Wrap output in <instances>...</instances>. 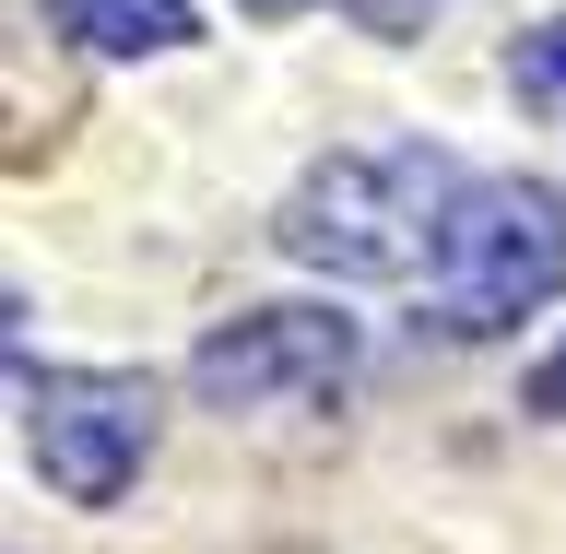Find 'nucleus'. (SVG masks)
Segmentation results:
<instances>
[{"label": "nucleus", "instance_id": "obj_4", "mask_svg": "<svg viewBox=\"0 0 566 554\" xmlns=\"http://www.w3.org/2000/svg\"><path fill=\"white\" fill-rule=\"evenodd\" d=\"M354 378V318L343 307H248L189 354V389L212 414H272V401H331Z\"/></svg>", "mask_w": 566, "mask_h": 554}, {"label": "nucleus", "instance_id": "obj_1", "mask_svg": "<svg viewBox=\"0 0 566 554\" xmlns=\"http://www.w3.org/2000/svg\"><path fill=\"white\" fill-rule=\"evenodd\" d=\"M449 201H460V166L437 142H378V154L307 166L272 237H283V260H307L331 283H413V272H437Z\"/></svg>", "mask_w": 566, "mask_h": 554}, {"label": "nucleus", "instance_id": "obj_5", "mask_svg": "<svg viewBox=\"0 0 566 554\" xmlns=\"http://www.w3.org/2000/svg\"><path fill=\"white\" fill-rule=\"evenodd\" d=\"M48 35L95 60H154V48H189V0H48Z\"/></svg>", "mask_w": 566, "mask_h": 554}, {"label": "nucleus", "instance_id": "obj_6", "mask_svg": "<svg viewBox=\"0 0 566 554\" xmlns=\"http://www.w3.org/2000/svg\"><path fill=\"white\" fill-rule=\"evenodd\" d=\"M507 95L543 106V118H566V12H555L543 35H520V48H507Z\"/></svg>", "mask_w": 566, "mask_h": 554}, {"label": "nucleus", "instance_id": "obj_3", "mask_svg": "<svg viewBox=\"0 0 566 554\" xmlns=\"http://www.w3.org/2000/svg\"><path fill=\"white\" fill-rule=\"evenodd\" d=\"M12 401H24V449L71 508H118L154 460V378L118 366H24L12 354Z\"/></svg>", "mask_w": 566, "mask_h": 554}, {"label": "nucleus", "instance_id": "obj_7", "mask_svg": "<svg viewBox=\"0 0 566 554\" xmlns=\"http://www.w3.org/2000/svg\"><path fill=\"white\" fill-rule=\"evenodd\" d=\"M531 414H566V343L543 354V366H531Z\"/></svg>", "mask_w": 566, "mask_h": 554}, {"label": "nucleus", "instance_id": "obj_8", "mask_svg": "<svg viewBox=\"0 0 566 554\" xmlns=\"http://www.w3.org/2000/svg\"><path fill=\"white\" fill-rule=\"evenodd\" d=\"M237 12H260V24H283V12H307V0H237Z\"/></svg>", "mask_w": 566, "mask_h": 554}, {"label": "nucleus", "instance_id": "obj_2", "mask_svg": "<svg viewBox=\"0 0 566 554\" xmlns=\"http://www.w3.org/2000/svg\"><path fill=\"white\" fill-rule=\"evenodd\" d=\"M555 295H566V201L543 177H472L449 201L437 272H424V318L449 343H484V331H520Z\"/></svg>", "mask_w": 566, "mask_h": 554}]
</instances>
